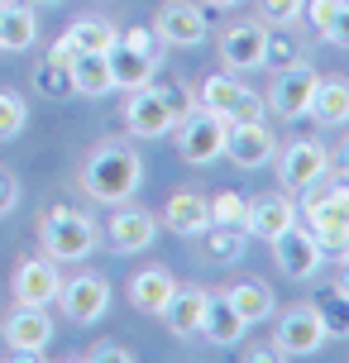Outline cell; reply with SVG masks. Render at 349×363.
Masks as SVG:
<instances>
[{"instance_id": "6da1fadb", "label": "cell", "mask_w": 349, "mask_h": 363, "mask_svg": "<svg viewBox=\"0 0 349 363\" xmlns=\"http://www.w3.org/2000/svg\"><path fill=\"white\" fill-rule=\"evenodd\" d=\"M144 182V158L125 144V139H106V144L92 148V158L82 167V191L92 201H106V206H120L139 191Z\"/></svg>"}, {"instance_id": "7a4b0ae2", "label": "cell", "mask_w": 349, "mask_h": 363, "mask_svg": "<svg viewBox=\"0 0 349 363\" xmlns=\"http://www.w3.org/2000/svg\"><path fill=\"white\" fill-rule=\"evenodd\" d=\"M38 239H43V254L53 263H82L96 249V225L77 206H48L38 216Z\"/></svg>"}, {"instance_id": "3957f363", "label": "cell", "mask_w": 349, "mask_h": 363, "mask_svg": "<svg viewBox=\"0 0 349 363\" xmlns=\"http://www.w3.org/2000/svg\"><path fill=\"white\" fill-rule=\"evenodd\" d=\"M196 106L211 110V115H221V120H230V125H244V120H263L268 101H263L258 91L244 86L239 72H216L196 86Z\"/></svg>"}, {"instance_id": "277c9868", "label": "cell", "mask_w": 349, "mask_h": 363, "mask_svg": "<svg viewBox=\"0 0 349 363\" xmlns=\"http://www.w3.org/2000/svg\"><path fill=\"white\" fill-rule=\"evenodd\" d=\"M331 172V148L316 144V139H292V144L277 153V182H282V191H316V182Z\"/></svg>"}, {"instance_id": "5b68a950", "label": "cell", "mask_w": 349, "mask_h": 363, "mask_svg": "<svg viewBox=\"0 0 349 363\" xmlns=\"http://www.w3.org/2000/svg\"><path fill=\"white\" fill-rule=\"evenodd\" d=\"M326 340H331V335L321 325V311H316L311 301H297V306H287L282 320H277L273 354L277 359H306V354H316Z\"/></svg>"}, {"instance_id": "8992f818", "label": "cell", "mask_w": 349, "mask_h": 363, "mask_svg": "<svg viewBox=\"0 0 349 363\" xmlns=\"http://www.w3.org/2000/svg\"><path fill=\"white\" fill-rule=\"evenodd\" d=\"M172 129H177V148H182V158L192 167H211L216 158H225V120L221 115H211V110L196 106Z\"/></svg>"}, {"instance_id": "52a82bcc", "label": "cell", "mask_w": 349, "mask_h": 363, "mask_svg": "<svg viewBox=\"0 0 349 363\" xmlns=\"http://www.w3.org/2000/svg\"><path fill=\"white\" fill-rule=\"evenodd\" d=\"M153 34L167 48H196L211 34V24H206V10L196 0H163L158 15H153Z\"/></svg>"}, {"instance_id": "ba28073f", "label": "cell", "mask_w": 349, "mask_h": 363, "mask_svg": "<svg viewBox=\"0 0 349 363\" xmlns=\"http://www.w3.org/2000/svg\"><path fill=\"white\" fill-rule=\"evenodd\" d=\"M263 43H268V24L263 19H235L221 29V62L225 72H254L263 67Z\"/></svg>"}, {"instance_id": "9c48e42d", "label": "cell", "mask_w": 349, "mask_h": 363, "mask_svg": "<svg viewBox=\"0 0 349 363\" xmlns=\"http://www.w3.org/2000/svg\"><path fill=\"white\" fill-rule=\"evenodd\" d=\"M0 335H5V345L15 349L19 359H38L43 349H48V340H53V320H48V306H19L5 315V325H0Z\"/></svg>"}, {"instance_id": "30bf717a", "label": "cell", "mask_w": 349, "mask_h": 363, "mask_svg": "<svg viewBox=\"0 0 349 363\" xmlns=\"http://www.w3.org/2000/svg\"><path fill=\"white\" fill-rule=\"evenodd\" d=\"M57 301H62V311L72 315L77 325H92V320H101V315L111 311V282H106L101 272L67 277V282H62V291H57Z\"/></svg>"}, {"instance_id": "8fae6325", "label": "cell", "mask_w": 349, "mask_h": 363, "mask_svg": "<svg viewBox=\"0 0 349 363\" xmlns=\"http://www.w3.org/2000/svg\"><path fill=\"white\" fill-rule=\"evenodd\" d=\"M277 153V139L263 120H244V125H230L225 120V158L239 167H268Z\"/></svg>"}, {"instance_id": "7c38bea8", "label": "cell", "mask_w": 349, "mask_h": 363, "mask_svg": "<svg viewBox=\"0 0 349 363\" xmlns=\"http://www.w3.org/2000/svg\"><path fill=\"white\" fill-rule=\"evenodd\" d=\"M268 244H273V258H277V268H282V277H292V282L316 277V268L326 263L321 249H316V235L301 230V225H287V230L277 239H268Z\"/></svg>"}, {"instance_id": "4fadbf2b", "label": "cell", "mask_w": 349, "mask_h": 363, "mask_svg": "<svg viewBox=\"0 0 349 363\" xmlns=\"http://www.w3.org/2000/svg\"><path fill=\"white\" fill-rule=\"evenodd\" d=\"M57 291H62V277H57V263L48 254L24 258L15 268V301L19 306H53Z\"/></svg>"}, {"instance_id": "5bb4252c", "label": "cell", "mask_w": 349, "mask_h": 363, "mask_svg": "<svg viewBox=\"0 0 349 363\" xmlns=\"http://www.w3.org/2000/svg\"><path fill=\"white\" fill-rule=\"evenodd\" d=\"M316 82H321V72H316L311 62H301V67H292V72H277V86H273V96H268V110H277L282 120H301V115L311 110Z\"/></svg>"}, {"instance_id": "9a60e30c", "label": "cell", "mask_w": 349, "mask_h": 363, "mask_svg": "<svg viewBox=\"0 0 349 363\" xmlns=\"http://www.w3.org/2000/svg\"><path fill=\"white\" fill-rule=\"evenodd\" d=\"M106 235H111L115 254H144L148 244H153V235H158V220L148 216V211H139V206H125V201H120L111 211Z\"/></svg>"}, {"instance_id": "2e32d148", "label": "cell", "mask_w": 349, "mask_h": 363, "mask_svg": "<svg viewBox=\"0 0 349 363\" xmlns=\"http://www.w3.org/2000/svg\"><path fill=\"white\" fill-rule=\"evenodd\" d=\"M125 129L134 139H163L167 129H172V115L167 106L153 96V86H139L125 96Z\"/></svg>"}, {"instance_id": "e0dca14e", "label": "cell", "mask_w": 349, "mask_h": 363, "mask_svg": "<svg viewBox=\"0 0 349 363\" xmlns=\"http://www.w3.org/2000/svg\"><path fill=\"white\" fill-rule=\"evenodd\" d=\"M206 296H211L206 287H177L167 296V306H163L158 320H163L177 340H196V335H201V320H206Z\"/></svg>"}, {"instance_id": "ac0fdd59", "label": "cell", "mask_w": 349, "mask_h": 363, "mask_svg": "<svg viewBox=\"0 0 349 363\" xmlns=\"http://www.w3.org/2000/svg\"><path fill=\"white\" fill-rule=\"evenodd\" d=\"M287 225H297V206L287 191H268V196H254L249 201V220H244V230L254 239H277Z\"/></svg>"}, {"instance_id": "d6986e66", "label": "cell", "mask_w": 349, "mask_h": 363, "mask_svg": "<svg viewBox=\"0 0 349 363\" xmlns=\"http://www.w3.org/2000/svg\"><path fill=\"white\" fill-rule=\"evenodd\" d=\"M106 62H111V82H115V86H125V91L148 86L153 72H158V57L139 53V48H129V43H120V38L106 48Z\"/></svg>"}, {"instance_id": "ffe728a7", "label": "cell", "mask_w": 349, "mask_h": 363, "mask_svg": "<svg viewBox=\"0 0 349 363\" xmlns=\"http://www.w3.org/2000/svg\"><path fill=\"white\" fill-rule=\"evenodd\" d=\"M201 335L211 345H239L244 335H249V320L230 306V296L225 291H211L206 296V320H201Z\"/></svg>"}, {"instance_id": "44dd1931", "label": "cell", "mask_w": 349, "mask_h": 363, "mask_svg": "<svg viewBox=\"0 0 349 363\" xmlns=\"http://www.w3.org/2000/svg\"><path fill=\"white\" fill-rule=\"evenodd\" d=\"M38 38V15L29 0H5L0 5V48L5 53H24Z\"/></svg>"}, {"instance_id": "7402d4cb", "label": "cell", "mask_w": 349, "mask_h": 363, "mask_svg": "<svg viewBox=\"0 0 349 363\" xmlns=\"http://www.w3.org/2000/svg\"><path fill=\"white\" fill-rule=\"evenodd\" d=\"M163 225L172 235H201L211 225V196H201V191H172V201L163 211Z\"/></svg>"}, {"instance_id": "603a6c76", "label": "cell", "mask_w": 349, "mask_h": 363, "mask_svg": "<svg viewBox=\"0 0 349 363\" xmlns=\"http://www.w3.org/2000/svg\"><path fill=\"white\" fill-rule=\"evenodd\" d=\"M311 115L316 125H349V77H321L311 96Z\"/></svg>"}, {"instance_id": "cb8c5ba5", "label": "cell", "mask_w": 349, "mask_h": 363, "mask_svg": "<svg viewBox=\"0 0 349 363\" xmlns=\"http://www.w3.org/2000/svg\"><path fill=\"white\" fill-rule=\"evenodd\" d=\"M172 291H177V277H172L167 268H144L134 282H129V301L144 311V315H163Z\"/></svg>"}, {"instance_id": "d4e9b609", "label": "cell", "mask_w": 349, "mask_h": 363, "mask_svg": "<svg viewBox=\"0 0 349 363\" xmlns=\"http://www.w3.org/2000/svg\"><path fill=\"white\" fill-rule=\"evenodd\" d=\"M225 296H230V306H235L239 315L249 320V325L273 315V287H268V282H258V277H244V282H235Z\"/></svg>"}, {"instance_id": "484cf974", "label": "cell", "mask_w": 349, "mask_h": 363, "mask_svg": "<svg viewBox=\"0 0 349 363\" xmlns=\"http://www.w3.org/2000/svg\"><path fill=\"white\" fill-rule=\"evenodd\" d=\"M72 86H77V96H106V91H115L106 53H77L72 57Z\"/></svg>"}, {"instance_id": "4316f807", "label": "cell", "mask_w": 349, "mask_h": 363, "mask_svg": "<svg viewBox=\"0 0 349 363\" xmlns=\"http://www.w3.org/2000/svg\"><path fill=\"white\" fill-rule=\"evenodd\" d=\"M148 86H153V96L167 106L172 125H177V120H187V115L196 110V86H187L177 72H153V82H148Z\"/></svg>"}, {"instance_id": "83f0119b", "label": "cell", "mask_w": 349, "mask_h": 363, "mask_svg": "<svg viewBox=\"0 0 349 363\" xmlns=\"http://www.w3.org/2000/svg\"><path fill=\"white\" fill-rule=\"evenodd\" d=\"M306 225H349V182L306 201Z\"/></svg>"}, {"instance_id": "f1b7e54d", "label": "cell", "mask_w": 349, "mask_h": 363, "mask_svg": "<svg viewBox=\"0 0 349 363\" xmlns=\"http://www.w3.org/2000/svg\"><path fill=\"white\" fill-rule=\"evenodd\" d=\"M34 91L43 96V101H72V96H77L72 62H57V57L38 62V67H34Z\"/></svg>"}, {"instance_id": "f546056e", "label": "cell", "mask_w": 349, "mask_h": 363, "mask_svg": "<svg viewBox=\"0 0 349 363\" xmlns=\"http://www.w3.org/2000/svg\"><path fill=\"white\" fill-rule=\"evenodd\" d=\"M201 254H206V263H239V254H244V230L206 225L201 230Z\"/></svg>"}, {"instance_id": "4dcf8cb0", "label": "cell", "mask_w": 349, "mask_h": 363, "mask_svg": "<svg viewBox=\"0 0 349 363\" xmlns=\"http://www.w3.org/2000/svg\"><path fill=\"white\" fill-rule=\"evenodd\" d=\"M316 311H321V325H326V335H335V340H349V296L340 287H326L316 291Z\"/></svg>"}, {"instance_id": "1f68e13d", "label": "cell", "mask_w": 349, "mask_h": 363, "mask_svg": "<svg viewBox=\"0 0 349 363\" xmlns=\"http://www.w3.org/2000/svg\"><path fill=\"white\" fill-rule=\"evenodd\" d=\"M67 38H72L82 53H106V48H111L120 34H115L111 19H77L72 29H67Z\"/></svg>"}, {"instance_id": "d6a6232c", "label": "cell", "mask_w": 349, "mask_h": 363, "mask_svg": "<svg viewBox=\"0 0 349 363\" xmlns=\"http://www.w3.org/2000/svg\"><path fill=\"white\" fill-rule=\"evenodd\" d=\"M301 62H306V48H301L292 34H268V43H263V67L292 72V67H301Z\"/></svg>"}, {"instance_id": "836d02e7", "label": "cell", "mask_w": 349, "mask_h": 363, "mask_svg": "<svg viewBox=\"0 0 349 363\" xmlns=\"http://www.w3.org/2000/svg\"><path fill=\"white\" fill-rule=\"evenodd\" d=\"M249 220V201L239 191H216L211 196V225H230V230H244Z\"/></svg>"}, {"instance_id": "e575fe53", "label": "cell", "mask_w": 349, "mask_h": 363, "mask_svg": "<svg viewBox=\"0 0 349 363\" xmlns=\"http://www.w3.org/2000/svg\"><path fill=\"white\" fill-rule=\"evenodd\" d=\"M24 125H29V106L19 101L15 91H0V144H5V139H15Z\"/></svg>"}, {"instance_id": "d590c367", "label": "cell", "mask_w": 349, "mask_h": 363, "mask_svg": "<svg viewBox=\"0 0 349 363\" xmlns=\"http://www.w3.org/2000/svg\"><path fill=\"white\" fill-rule=\"evenodd\" d=\"M311 235L321 258H340V263L349 258V225H311Z\"/></svg>"}, {"instance_id": "8d00e7d4", "label": "cell", "mask_w": 349, "mask_h": 363, "mask_svg": "<svg viewBox=\"0 0 349 363\" xmlns=\"http://www.w3.org/2000/svg\"><path fill=\"white\" fill-rule=\"evenodd\" d=\"M301 19V0H263V24H273V29H287Z\"/></svg>"}, {"instance_id": "74e56055", "label": "cell", "mask_w": 349, "mask_h": 363, "mask_svg": "<svg viewBox=\"0 0 349 363\" xmlns=\"http://www.w3.org/2000/svg\"><path fill=\"white\" fill-rule=\"evenodd\" d=\"M335 10H340V0H301V15L311 19V29H316V34H326V29H331Z\"/></svg>"}, {"instance_id": "f35d334b", "label": "cell", "mask_w": 349, "mask_h": 363, "mask_svg": "<svg viewBox=\"0 0 349 363\" xmlns=\"http://www.w3.org/2000/svg\"><path fill=\"white\" fill-rule=\"evenodd\" d=\"M321 38H331L335 48H349V0H340V10H335V19H331V29Z\"/></svg>"}, {"instance_id": "ab89813d", "label": "cell", "mask_w": 349, "mask_h": 363, "mask_svg": "<svg viewBox=\"0 0 349 363\" xmlns=\"http://www.w3.org/2000/svg\"><path fill=\"white\" fill-rule=\"evenodd\" d=\"M87 359H92V363H134V354H129L125 345H111V340H106V345L87 349Z\"/></svg>"}, {"instance_id": "60d3db41", "label": "cell", "mask_w": 349, "mask_h": 363, "mask_svg": "<svg viewBox=\"0 0 349 363\" xmlns=\"http://www.w3.org/2000/svg\"><path fill=\"white\" fill-rule=\"evenodd\" d=\"M120 43H129V48H139V53H148V57H158V48H163L153 29H125V38H120Z\"/></svg>"}, {"instance_id": "b9f144b4", "label": "cell", "mask_w": 349, "mask_h": 363, "mask_svg": "<svg viewBox=\"0 0 349 363\" xmlns=\"http://www.w3.org/2000/svg\"><path fill=\"white\" fill-rule=\"evenodd\" d=\"M15 201H19V182L10 177V172H0V216H10Z\"/></svg>"}, {"instance_id": "7bdbcfd3", "label": "cell", "mask_w": 349, "mask_h": 363, "mask_svg": "<svg viewBox=\"0 0 349 363\" xmlns=\"http://www.w3.org/2000/svg\"><path fill=\"white\" fill-rule=\"evenodd\" d=\"M331 167H335V172H340V177L349 182V134H345V139H340V148H335V153H331Z\"/></svg>"}, {"instance_id": "ee69618b", "label": "cell", "mask_w": 349, "mask_h": 363, "mask_svg": "<svg viewBox=\"0 0 349 363\" xmlns=\"http://www.w3.org/2000/svg\"><path fill=\"white\" fill-rule=\"evenodd\" d=\"M77 53H82V48H77V43H72V38H67V34H62V38H57V43H53V48H48V57H57V62H72Z\"/></svg>"}, {"instance_id": "f6af8a7d", "label": "cell", "mask_w": 349, "mask_h": 363, "mask_svg": "<svg viewBox=\"0 0 349 363\" xmlns=\"http://www.w3.org/2000/svg\"><path fill=\"white\" fill-rule=\"evenodd\" d=\"M244 359H254V363H268V359H277V354H273V349H263V345H254L249 354H244Z\"/></svg>"}, {"instance_id": "bcb514c9", "label": "cell", "mask_w": 349, "mask_h": 363, "mask_svg": "<svg viewBox=\"0 0 349 363\" xmlns=\"http://www.w3.org/2000/svg\"><path fill=\"white\" fill-rule=\"evenodd\" d=\"M335 287H340V291H345V296H349V258H345V263H340V282H335Z\"/></svg>"}, {"instance_id": "7dc6e473", "label": "cell", "mask_w": 349, "mask_h": 363, "mask_svg": "<svg viewBox=\"0 0 349 363\" xmlns=\"http://www.w3.org/2000/svg\"><path fill=\"white\" fill-rule=\"evenodd\" d=\"M206 5H216V10H230V5H239V0H206Z\"/></svg>"}, {"instance_id": "c3c4849f", "label": "cell", "mask_w": 349, "mask_h": 363, "mask_svg": "<svg viewBox=\"0 0 349 363\" xmlns=\"http://www.w3.org/2000/svg\"><path fill=\"white\" fill-rule=\"evenodd\" d=\"M29 5H34V10H38V5H57V0H29Z\"/></svg>"}, {"instance_id": "681fc988", "label": "cell", "mask_w": 349, "mask_h": 363, "mask_svg": "<svg viewBox=\"0 0 349 363\" xmlns=\"http://www.w3.org/2000/svg\"><path fill=\"white\" fill-rule=\"evenodd\" d=\"M0 5H5V0H0Z\"/></svg>"}]
</instances>
